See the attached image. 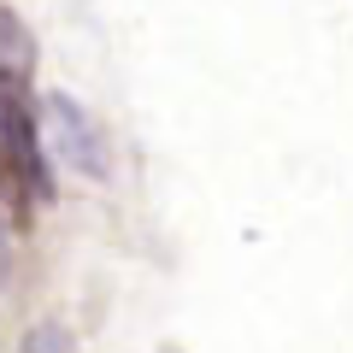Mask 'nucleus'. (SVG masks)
Wrapping results in <instances>:
<instances>
[{
	"mask_svg": "<svg viewBox=\"0 0 353 353\" xmlns=\"http://www.w3.org/2000/svg\"><path fill=\"white\" fill-rule=\"evenodd\" d=\"M0 77H18V83L36 77V36L12 6H0Z\"/></svg>",
	"mask_w": 353,
	"mask_h": 353,
	"instance_id": "nucleus-2",
	"label": "nucleus"
},
{
	"mask_svg": "<svg viewBox=\"0 0 353 353\" xmlns=\"http://www.w3.org/2000/svg\"><path fill=\"white\" fill-rule=\"evenodd\" d=\"M18 353H77V341H71L65 324H36L24 341H18Z\"/></svg>",
	"mask_w": 353,
	"mask_h": 353,
	"instance_id": "nucleus-3",
	"label": "nucleus"
},
{
	"mask_svg": "<svg viewBox=\"0 0 353 353\" xmlns=\"http://www.w3.org/2000/svg\"><path fill=\"white\" fill-rule=\"evenodd\" d=\"M36 124H41V148H48L59 165H71V171L88 176V183L106 176V130H101V118L88 112L83 101L48 94V101L36 106Z\"/></svg>",
	"mask_w": 353,
	"mask_h": 353,
	"instance_id": "nucleus-1",
	"label": "nucleus"
},
{
	"mask_svg": "<svg viewBox=\"0 0 353 353\" xmlns=\"http://www.w3.org/2000/svg\"><path fill=\"white\" fill-rule=\"evenodd\" d=\"M6 253L12 248H6V224H0V277H6Z\"/></svg>",
	"mask_w": 353,
	"mask_h": 353,
	"instance_id": "nucleus-4",
	"label": "nucleus"
}]
</instances>
